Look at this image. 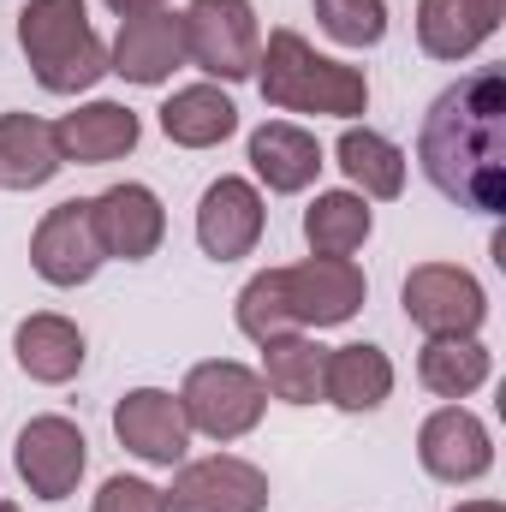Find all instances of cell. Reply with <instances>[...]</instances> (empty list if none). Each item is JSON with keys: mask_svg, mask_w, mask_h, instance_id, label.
<instances>
[{"mask_svg": "<svg viewBox=\"0 0 506 512\" xmlns=\"http://www.w3.org/2000/svg\"><path fill=\"white\" fill-rule=\"evenodd\" d=\"M417 167L429 185L477 215L506 209V72L477 66L459 84H447L423 126H417Z\"/></svg>", "mask_w": 506, "mask_h": 512, "instance_id": "cell-1", "label": "cell"}, {"mask_svg": "<svg viewBox=\"0 0 506 512\" xmlns=\"http://www.w3.org/2000/svg\"><path fill=\"white\" fill-rule=\"evenodd\" d=\"M370 280L352 256H310L292 268H262L239 292V334L245 340H280L310 328H340L364 310Z\"/></svg>", "mask_w": 506, "mask_h": 512, "instance_id": "cell-2", "label": "cell"}, {"mask_svg": "<svg viewBox=\"0 0 506 512\" xmlns=\"http://www.w3.org/2000/svg\"><path fill=\"white\" fill-rule=\"evenodd\" d=\"M256 90L280 114H328L358 120L370 108V78L346 60L316 54L298 30H268V48L256 54Z\"/></svg>", "mask_w": 506, "mask_h": 512, "instance_id": "cell-3", "label": "cell"}, {"mask_svg": "<svg viewBox=\"0 0 506 512\" xmlns=\"http://www.w3.org/2000/svg\"><path fill=\"white\" fill-rule=\"evenodd\" d=\"M18 48L48 96H78L108 78V42L90 30L84 0H30L18 12Z\"/></svg>", "mask_w": 506, "mask_h": 512, "instance_id": "cell-4", "label": "cell"}, {"mask_svg": "<svg viewBox=\"0 0 506 512\" xmlns=\"http://www.w3.org/2000/svg\"><path fill=\"white\" fill-rule=\"evenodd\" d=\"M179 411H185V423L197 435H209V441L227 447V441H245L262 423L268 387H262L256 370L233 364V358H209V364H191V376L179 387Z\"/></svg>", "mask_w": 506, "mask_h": 512, "instance_id": "cell-5", "label": "cell"}, {"mask_svg": "<svg viewBox=\"0 0 506 512\" xmlns=\"http://www.w3.org/2000/svg\"><path fill=\"white\" fill-rule=\"evenodd\" d=\"M185 60L221 84H245L256 78V54H262V30H256L251 0H191L185 12Z\"/></svg>", "mask_w": 506, "mask_h": 512, "instance_id": "cell-6", "label": "cell"}, {"mask_svg": "<svg viewBox=\"0 0 506 512\" xmlns=\"http://www.w3.org/2000/svg\"><path fill=\"white\" fill-rule=\"evenodd\" d=\"M399 304H405V322L423 328L429 340L435 334H477L489 322V292L459 262H417L399 286Z\"/></svg>", "mask_w": 506, "mask_h": 512, "instance_id": "cell-7", "label": "cell"}, {"mask_svg": "<svg viewBox=\"0 0 506 512\" xmlns=\"http://www.w3.org/2000/svg\"><path fill=\"white\" fill-rule=\"evenodd\" d=\"M12 465H18V477H24V489H30L36 501H66V495H78V483H84L90 441H84V429H78L72 417L48 411V417H30V423L18 429Z\"/></svg>", "mask_w": 506, "mask_h": 512, "instance_id": "cell-8", "label": "cell"}, {"mask_svg": "<svg viewBox=\"0 0 506 512\" xmlns=\"http://www.w3.org/2000/svg\"><path fill=\"white\" fill-rule=\"evenodd\" d=\"M167 512H268V471L239 459V453H209V459H185L173 471Z\"/></svg>", "mask_w": 506, "mask_h": 512, "instance_id": "cell-9", "label": "cell"}, {"mask_svg": "<svg viewBox=\"0 0 506 512\" xmlns=\"http://www.w3.org/2000/svg\"><path fill=\"white\" fill-rule=\"evenodd\" d=\"M102 239H96V221H90V197H66L54 203L36 233H30V268L48 280V286H84L96 280L102 268Z\"/></svg>", "mask_w": 506, "mask_h": 512, "instance_id": "cell-10", "label": "cell"}, {"mask_svg": "<svg viewBox=\"0 0 506 512\" xmlns=\"http://www.w3.org/2000/svg\"><path fill=\"white\" fill-rule=\"evenodd\" d=\"M417 459H423V471H429L435 483H453V489H459V483H477V477H489V465H495L489 423L453 399V405H441V411L423 417V429H417Z\"/></svg>", "mask_w": 506, "mask_h": 512, "instance_id": "cell-11", "label": "cell"}, {"mask_svg": "<svg viewBox=\"0 0 506 512\" xmlns=\"http://www.w3.org/2000/svg\"><path fill=\"white\" fill-rule=\"evenodd\" d=\"M185 66V18L173 6H155V12H131L120 18V36L108 48V72H120L126 84H167L173 72Z\"/></svg>", "mask_w": 506, "mask_h": 512, "instance_id": "cell-12", "label": "cell"}, {"mask_svg": "<svg viewBox=\"0 0 506 512\" xmlns=\"http://www.w3.org/2000/svg\"><path fill=\"white\" fill-rule=\"evenodd\" d=\"M262 227H268V209H262V191L239 173H221L203 203H197V245L215 262H239L262 245Z\"/></svg>", "mask_w": 506, "mask_h": 512, "instance_id": "cell-13", "label": "cell"}, {"mask_svg": "<svg viewBox=\"0 0 506 512\" xmlns=\"http://www.w3.org/2000/svg\"><path fill=\"white\" fill-rule=\"evenodd\" d=\"M114 435L143 465H167V471L185 465V453H191V423L167 387H131L114 405Z\"/></svg>", "mask_w": 506, "mask_h": 512, "instance_id": "cell-14", "label": "cell"}, {"mask_svg": "<svg viewBox=\"0 0 506 512\" xmlns=\"http://www.w3.org/2000/svg\"><path fill=\"white\" fill-rule=\"evenodd\" d=\"M90 221H96V239L102 256H120V262H149L167 239V209L149 185H108L102 197H90Z\"/></svg>", "mask_w": 506, "mask_h": 512, "instance_id": "cell-15", "label": "cell"}, {"mask_svg": "<svg viewBox=\"0 0 506 512\" xmlns=\"http://www.w3.org/2000/svg\"><path fill=\"white\" fill-rule=\"evenodd\" d=\"M143 120L131 114L126 102H84L72 114L54 120V143H60V161H78V167H108L137 149Z\"/></svg>", "mask_w": 506, "mask_h": 512, "instance_id": "cell-16", "label": "cell"}, {"mask_svg": "<svg viewBox=\"0 0 506 512\" xmlns=\"http://www.w3.org/2000/svg\"><path fill=\"white\" fill-rule=\"evenodd\" d=\"M12 358H18V370H24L30 382L60 387L84 370L90 352H84V328H78V322H66V316H54V310H36V316L18 322Z\"/></svg>", "mask_w": 506, "mask_h": 512, "instance_id": "cell-17", "label": "cell"}, {"mask_svg": "<svg viewBox=\"0 0 506 512\" xmlns=\"http://www.w3.org/2000/svg\"><path fill=\"white\" fill-rule=\"evenodd\" d=\"M251 167L274 197L310 191L316 173H322V143L304 126H292V120H268V126L251 131Z\"/></svg>", "mask_w": 506, "mask_h": 512, "instance_id": "cell-18", "label": "cell"}, {"mask_svg": "<svg viewBox=\"0 0 506 512\" xmlns=\"http://www.w3.org/2000/svg\"><path fill=\"white\" fill-rule=\"evenodd\" d=\"M387 393H393V358L381 346L358 340V346H334L328 352V364H322V399L334 411H346V417L376 411V405H387Z\"/></svg>", "mask_w": 506, "mask_h": 512, "instance_id": "cell-19", "label": "cell"}, {"mask_svg": "<svg viewBox=\"0 0 506 512\" xmlns=\"http://www.w3.org/2000/svg\"><path fill=\"white\" fill-rule=\"evenodd\" d=\"M60 143L54 126L36 114H0V185L6 191H42L60 173Z\"/></svg>", "mask_w": 506, "mask_h": 512, "instance_id": "cell-20", "label": "cell"}, {"mask_svg": "<svg viewBox=\"0 0 506 512\" xmlns=\"http://www.w3.org/2000/svg\"><path fill=\"white\" fill-rule=\"evenodd\" d=\"M161 131L167 143L179 149H215L239 131V108L221 84H191V90H173L167 108H161Z\"/></svg>", "mask_w": 506, "mask_h": 512, "instance_id": "cell-21", "label": "cell"}, {"mask_svg": "<svg viewBox=\"0 0 506 512\" xmlns=\"http://www.w3.org/2000/svg\"><path fill=\"white\" fill-rule=\"evenodd\" d=\"M489 370H495V358H489V346L477 334H435L417 352V382L435 399H471L489 382Z\"/></svg>", "mask_w": 506, "mask_h": 512, "instance_id": "cell-22", "label": "cell"}, {"mask_svg": "<svg viewBox=\"0 0 506 512\" xmlns=\"http://www.w3.org/2000/svg\"><path fill=\"white\" fill-rule=\"evenodd\" d=\"M334 155H340V173L352 179L358 197L393 203V197L405 191V149H399L393 137H381V131H370V126H346L340 143H334Z\"/></svg>", "mask_w": 506, "mask_h": 512, "instance_id": "cell-23", "label": "cell"}, {"mask_svg": "<svg viewBox=\"0 0 506 512\" xmlns=\"http://www.w3.org/2000/svg\"><path fill=\"white\" fill-rule=\"evenodd\" d=\"M322 364H328V346H316L310 334L262 340V387L286 405H316L322 399Z\"/></svg>", "mask_w": 506, "mask_h": 512, "instance_id": "cell-24", "label": "cell"}, {"mask_svg": "<svg viewBox=\"0 0 506 512\" xmlns=\"http://www.w3.org/2000/svg\"><path fill=\"white\" fill-rule=\"evenodd\" d=\"M495 36L477 0H417V48L429 60H465Z\"/></svg>", "mask_w": 506, "mask_h": 512, "instance_id": "cell-25", "label": "cell"}, {"mask_svg": "<svg viewBox=\"0 0 506 512\" xmlns=\"http://www.w3.org/2000/svg\"><path fill=\"white\" fill-rule=\"evenodd\" d=\"M370 233H376V215H370V197H358V191H322L304 209L310 256H352L364 251Z\"/></svg>", "mask_w": 506, "mask_h": 512, "instance_id": "cell-26", "label": "cell"}, {"mask_svg": "<svg viewBox=\"0 0 506 512\" xmlns=\"http://www.w3.org/2000/svg\"><path fill=\"white\" fill-rule=\"evenodd\" d=\"M316 24L340 48H376L387 36V0H316Z\"/></svg>", "mask_w": 506, "mask_h": 512, "instance_id": "cell-27", "label": "cell"}, {"mask_svg": "<svg viewBox=\"0 0 506 512\" xmlns=\"http://www.w3.org/2000/svg\"><path fill=\"white\" fill-rule=\"evenodd\" d=\"M90 512H167V495L143 477H108Z\"/></svg>", "mask_w": 506, "mask_h": 512, "instance_id": "cell-28", "label": "cell"}, {"mask_svg": "<svg viewBox=\"0 0 506 512\" xmlns=\"http://www.w3.org/2000/svg\"><path fill=\"white\" fill-rule=\"evenodd\" d=\"M120 18H131V12H155V6H167V0H108Z\"/></svg>", "mask_w": 506, "mask_h": 512, "instance_id": "cell-29", "label": "cell"}, {"mask_svg": "<svg viewBox=\"0 0 506 512\" xmlns=\"http://www.w3.org/2000/svg\"><path fill=\"white\" fill-rule=\"evenodd\" d=\"M477 12H483V18H489L495 30H501V12H506V0H477Z\"/></svg>", "mask_w": 506, "mask_h": 512, "instance_id": "cell-30", "label": "cell"}, {"mask_svg": "<svg viewBox=\"0 0 506 512\" xmlns=\"http://www.w3.org/2000/svg\"><path fill=\"white\" fill-rule=\"evenodd\" d=\"M453 512H506V507H501V501H459Z\"/></svg>", "mask_w": 506, "mask_h": 512, "instance_id": "cell-31", "label": "cell"}, {"mask_svg": "<svg viewBox=\"0 0 506 512\" xmlns=\"http://www.w3.org/2000/svg\"><path fill=\"white\" fill-rule=\"evenodd\" d=\"M0 512H18V507H12V501H0Z\"/></svg>", "mask_w": 506, "mask_h": 512, "instance_id": "cell-32", "label": "cell"}]
</instances>
